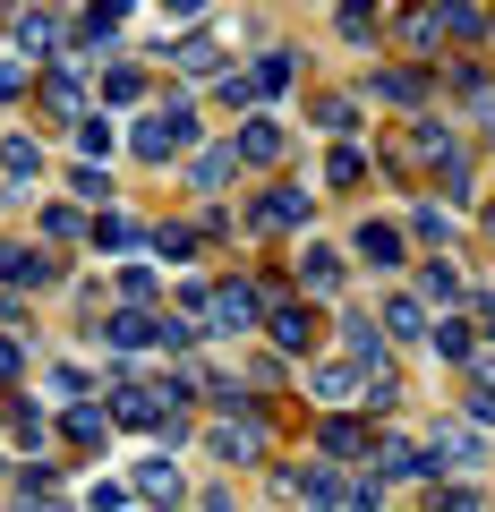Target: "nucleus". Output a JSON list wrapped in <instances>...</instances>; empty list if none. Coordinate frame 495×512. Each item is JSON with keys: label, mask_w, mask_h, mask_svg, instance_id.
<instances>
[{"label": "nucleus", "mask_w": 495, "mask_h": 512, "mask_svg": "<svg viewBox=\"0 0 495 512\" xmlns=\"http://www.w3.org/2000/svg\"><path fill=\"white\" fill-rule=\"evenodd\" d=\"M129 146L146 154V163H180V154L197 146V103H188V94H180V103H163V111H146V120L129 128Z\"/></svg>", "instance_id": "obj_1"}, {"label": "nucleus", "mask_w": 495, "mask_h": 512, "mask_svg": "<svg viewBox=\"0 0 495 512\" xmlns=\"http://www.w3.org/2000/svg\"><path fill=\"white\" fill-rule=\"evenodd\" d=\"M308 402L316 410H359V402H376V376L359 359H316L308 367Z\"/></svg>", "instance_id": "obj_2"}, {"label": "nucleus", "mask_w": 495, "mask_h": 512, "mask_svg": "<svg viewBox=\"0 0 495 512\" xmlns=\"http://www.w3.org/2000/svg\"><path fill=\"white\" fill-rule=\"evenodd\" d=\"M265 282H214L205 291V333H248V325H265Z\"/></svg>", "instance_id": "obj_3"}, {"label": "nucleus", "mask_w": 495, "mask_h": 512, "mask_svg": "<svg viewBox=\"0 0 495 512\" xmlns=\"http://www.w3.org/2000/svg\"><path fill=\"white\" fill-rule=\"evenodd\" d=\"M478 461H487V427H478V419H461V427L444 419L436 436H427V470H453L461 478V470H478Z\"/></svg>", "instance_id": "obj_4"}, {"label": "nucleus", "mask_w": 495, "mask_h": 512, "mask_svg": "<svg viewBox=\"0 0 495 512\" xmlns=\"http://www.w3.org/2000/svg\"><path fill=\"white\" fill-rule=\"evenodd\" d=\"M111 419H120V427H163V419H171V384L120 376V384H111Z\"/></svg>", "instance_id": "obj_5"}, {"label": "nucleus", "mask_w": 495, "mask_h": 512, "mask_svg": "<svg viewBox=\"0 0 495 512\" xmlns=\"http://www.w3.org/2000/svg\"><path fill=\"white\" fill-rule=\"evenodd\" d=\"M308 214H316L308 188H265V197L248 205V231H291V222H308Z\"/></svg>", "instance_id": "obj_6"}, {"label": "nucleus", "mask_w": 495, "mask_h": 512, "mask_svg": "<svg viewBox=\"0 0 495 512\" xmlns=\"http://www.w3.org/2000/svg\"><path fill=\"white\" fill-rule=\"evenodd\" d=\"M265 333H274V350H308L316 342V308L308 299H265Z\"/></svg>", "instance_id": "obj_7"}, {"label": "nucleus", "mask_w": 495, "mask_h": 512, "mask_svg": "<svg viewBox=\"0 0 495 512\" xmlns=\"http://www.w3.org/2000/svg\"><path fill=\"white\" fill-rule=\"evenodd\" d=\"M359 461L385 478V487H393V478H427V444H402V436H376Z\"/></svg>", "instance_id": "obj_8"}, {"label": "nucleus", "mask_w": 495, "mask_h": 512, "mask_svg": "<svg viewBox=\"0 0 495 512\" xmlns=\"http://www.w3.org/2000/svg\"><path fill=\"white\" fill-rule=\"evenodd\" d=\"M0 282H9V291H43V282H60V256H43V248H0Z\"/></svg>", "instance_id": "obj_9"}, {"label": "nucleus", "mask_w": 495, "mask_h": 512, "mask_svg": "<svg viewBox=\"0 0 495 512\" xmlns=\"http://www.w3.org/2000/svg\"><path fill=\"white\" fill-rule=\"evenodd\" d=\"M299 291H316V299L342 291V256H333L325 239H308V248H299Z\"/></svg>", "instance_id": "obj_10"}, {"label": "nucleus", "mask_w": 495, "mask_h": 512, "mask_svg": "<svg viewBox=\"0 0 495 512\" xmlns=\"http://www.w3.org/2000/svg\"><path fill=\"white\" fill-rule=\"evenodd\" d=\"M231 154H239V171H248V163H282V128L274 120H239V137H231Z\"/></svg>", "instance_id": "obj_11"}, {"label": "nucleus", "mask_w": 495, "mask_h": 512, "mask_svg": "<svg viewBox=\"0 0 495 512\" xmlns=\"http://www.w3.org/2000/svg\"><path fill=\"white\" fill-rule=\"evenodd\" d=\"M402 154L410 163H444V154H461V137H453V120H410Z\"/></svg>", "instance_id": "obj_12"}, {"label": "nucleus", "mask_w": 495, "mask_h": 512, "mask_svg": "<svg viewBox=\"0 0 495 512\" xmlns=\"http://www.w3.org/2000/svg\"><path fill=\"white\" fill-rule=\"evenodd\" d=\"M94 333H103V342H111V350H146V342H154V333H163V316H146V308H137V299H129V308L111 316V325H94Z\"/></svg>", "instance_id": "obj_13"}, {"label": "nucleus", "mask_w": 495, "mask_h": 512, "mask_svg": "<svg viewBox=\"0 0 495 512\" xmlns=\"http://www.w3.org/2000/svg\"><path fill=\"white\" fill-rule=\"evenodd\" d=\"M316 453H333V461L367 453V427L350 419V410H325V419H316Z\"/></svg>", "instance_id": "obj_14"}, {"label": "nucleus", "mask_w": 495, "mask_h": 512, "mask_svg": "<svg viewBox=\"0 0 495 512\" xmlns=\"http://www.w3.org/2000/svg\"><path fill=\"white\" fill-rule=\"evenodd\" d=\"M350 248H359V265H376V274H385V265H402V222H359V239H350Z\"/></svg>", "instance_id": "obj_15"}, {"label": "nucleus", "mask_w": 495, "mask_h": 512, "mask_svg": "<svg viewBox=\"0 0 495 512\" xmlns=\"http://www.w3.org/2000/svg\"><path fill=\"white\" fill-rule=\"evenodd\" d=\"M86 239H94L103 256H129V248H146V231H137L129 214H94V222H86Z\"/></svg>", "instance_id": "obj_16"}, {"label": "nucleus", "mask_w": 495, "mask_h": 512, "mask_svg": "<svg viewBox=\"0 0 495 512\" xmlns=\"http://www.w3.org/2000/svg\"><path fill=\"white\" fill-rule=\"evenodd\" d=\"M205 444H214L222 461H248V453H265V427H257V419H222Z\"/></svg>", "instance_id": "obj_17"}, {"label": "nucleus", "mask_w": 495, "mask_h": 512, "mask_svg": "<svg viewBox=\"0 0 495 512\" xmlns=\"http://www.w3.org/2000/svg\"><path fill=\"white\" fill-rule=\"evenodd\" d=\"M402 43H410L419 60H436V52H444V9H402Z\"/></svg>", "instance_id": "obj_18"}, {"label": "nucleus", "mask_w": 495, "mask_h": 512, "mask_svg": "<svg viewBox=\"0 0 495 512\" xmlns=\"http://www.w3.org/2000/svg\"><path fill=\"white\" fill-rule=\"evenodd\" d=\"M427 325H436V316H427V299H410V291L385 299V333H393V342H410V333H427Z\"/></svg>", "instance_id": "obj_19"}, {"label": "nucleus", "mask_w": 495, "mask_h": 512, "mask_svg": "<svg viewBox=\"0 0 495 512\" xmlns=\"http://www.w3.org/2000/svg\"><path fill=\"white\" fill-rule=\"evenodd\" d=\"M444 9V43H478L487 35V9H478V0H436Z\"/></svg>", "instance_id": "obj_20"}, {"label": "nucleus", "mask_w": 495, "mask_h": 512, "mask_svg": "<svg viewBox=\"0 0 495 512\" xmlns=\"http://www.w3.org/2000/svg\"><path fill=\"white\" fill-rule=\"evenodd\" d=\"M137 495H146V504H180V470H171V461H137Z\"/></svg>", "instance_id": "obj_21"}, {"label": "nucleus", "mask_w": 495, "mask_h": 512, "mask_svg": "<svg viewBox=\"0 0 495 512\" xmlns=\"http://www.w3.org/2000/svg\"><path fill=\"white\" fill-rule=\"evenodd\" d=\"M231 171H239V154L214 146V154H197V163H188V188H205V197H214V188H231Z\"/></svg>", "instance_id": "obj_22"}, {"label": "nucleus", "mask_w": 495, "mask_h": 512, "mask_svg": "<svg viewBox=\"0 0 495 512\" xmlns=\"http://www.w3.org/2000/svg\"><path fill=\"white\" fill-rule=\"evenodd\" d=\"M171 60H180L188 77H222V43H214V35H188V43H171Z\"/></svg>", "instance_id": "obj_23"}, {"label": "nucleus", "mask_w": 495, "mask_h": 512, "mask_svg": "<svg viewBox=\"0 0 495 512\" xmlns=\"http://www.w3.org/2000/svg\"><path fill=\"white\" fill-rule=\"evenodd\" d=\"M111 427H120V419H111V410H94L86 393H77V402H69V444H103Z\"/></svg>", "instance_id": "obj_24"}, {"label": "nucleus", "mask_w": 495, "mask_h": 512, "mask_svg": "<svg viewBox=\"0 0 495 512\" xmlns=\"http://www.w3.org/2000/svg\"><path fill=\"white\" fill-rule=\"evenodd\" d=\"M18 43H26L35 60H60V43H69V26H60V18H18Z\"/></svg>", "instance_id": "obj_25"}, {"label": "nucleus", "mask_w": 495, "mask_h": 512, "mask_svg": "<svg viewBox=\"0 0 495 512\" xmlns=\"http://www.w3.org/2000/svg\"><path fill=\"white\" fill-rule=\"evenodd\" d=\"M427 342H436L444 359H470V350H478V333H470V316H436V325H427Z\"/></svg>", "instance_id": "obj_26"}, {"label": "nucleus", "mask_w": 495, "mask_h": 512, "mask_svg": "<svg viewBox=\"0 0 495 512\" xmlns=\"http://www.w3.org/2000/svg\"><path fill=\"white\" fill-rule=\"evenodd\" d=\"M43 103H52L60 120H77V111H86V86H77L69 69H52V77H43Z\"/></svg>", "instance_id": "obj_27"}, {"label": "nucleus", "mask_w": 495, "mask_h": 512, "mask_svg": "<svg viewBox=\"0 0 495 512\" xmlns=\"http://www.w3.org/2000/svg\"><path fill=\"white\" fill-rule=\"evenodd\" d=\"M376 94H385V103H427V69H385Z\"/></svg>", "instance_id": "obj_28"}, {"label": "nucleus", "mask_w": 495, "mask_h": 512, "mask_svg": "<svg viewBox=\"0 0 495 512\" xmlns=\"http://www.w3.org/2000/svg\"><path fill=\"white\" fill-rule=\"evenodd\" d=\"M248 77H257V103H265V94H282V86L299 77V60H291V52H265V60H257Z\"/></svg>", "instance_id": "obj_29"}, {"label": "nucleus", "mask_w": 495, "mask_h": 512, "mask_svg": "<svg viewBox=\"0 0 495 512\" xmlns=\"http://www.w3.org/2000/svg\"><path fill=\"white\" fill-rule=\"evenodd\" d=\"M325 180H333V188H359V180H367V154H359V146H333V154H325Z\"/></svg>", "instance_id": "obj_30"}, {"label": "nucleus", "mask_w": 495, "mask_h": 512, "mask_svg": "<svg viewBox=\"0 0 495 512\" xmlns=\"http://www.w3.org/2000/svg\"><path fill=\"white\" fill-rule=\"evenodd\" d=\"M43 239H60V248L86 239V214H77V205H43Z\"/></svg>", "instance_id": "obj_31"}, {"label": "nucleus", "mask_w": 495, "mask_h": 512, "mask_svg": "<svg viewBox=\"0 0 495 512\" xmlns=\"http://www.w3.org/2000/svg\"><path fill=\"white\" fill-rule=\"evenodd\" d=\"M316 128H333V137H350V128H359V103H350V94H325V103H316Z\"/></svg>", "instance_id": "obj_32"}, {"label": "nucleus", "mask_w": 495, "mask_h": 512, "mask_svg": "<svg viewBox=\"0 0 495 512\" xmlns=\"http://www.w3.org/2000/svg\"><path fill=\"white\" fill-rule=\"evenodd\" d=\"M342 35L350 43H376V0H342Z\"/></svg>", "instance_id": "obj_33"}, {"label": "nucleus", "mask_w": 495, "mask_h": 512, "mask_svg": "<svg viewBox=\"0 0 495 512\" xmlns=\"http://www.w3.org/2000/svg\"><path fill=\"white\" fill-rule=\"evenodd\" d=\"M77 154L103 163V154H111V120H86V111H77Z\"/></svg>", "instance_id": "obj_34"}, {"label": "nucleus", "mask_w": 495, "mask_h": 512, "mask_svg": "<svg viewBox=\"0 0 495 512\" xmlns=\"http://www.w3.org/2000/svg\"><path fill=\"white\" fill-rule=\"evenodd\" d=\"M419 299H453V308H461V274H453V265H427V274H419Z\"/></svg>", "instance_id": "obj_35"}, {"label": "nucleus", "mask_w": 495, "mask_h": 512, "mask_svg": "<svg viewBox=\"0 0 495 512\" xmlns=\"http://www.w3.org/2000/svg\"><path fill=\"white\" fill-rule=\"evenodd\" d=\"M35 163H43V154L26 146V137H9V146H0V171H9V180H35Z\"/></svg>", "instance_id": "obj_36"}, {"label": "nucleus", "mask_w": 495, "mask_h": 512, "mask_svg": "<svg viewBox=\"0 0 495 512\" xmlns=\"http://www.w3.org/2000/svg\"><path fill=\"white\" fill-rule=\"evenodd\" d=\"M146 248H154V256H171V265H180V256H197V231H146Z\"/></svg>", "instance_id": "obj_37"}, {"label": "nucleus", "mask_w": 495, "mask_h": 512, "mask_svg": "<svg viewBox=\"0 0 495 512\" xmlns=\"http://www.w3.org/2000/svg\"><path fill=\"white\" fill-rule=\"evenodd\" d=\"M137 94H146V77H137V69H111L103 77V103H137Z\"/></svg>", "instance_id": "obj_38"}, {"label": "nucleus", "mask_w": 495, "mask_h": 512, "mask_svg": "<svg viewBox=\"0 0 495 512\" xmlns=\"http://www.w3.org/2000/svg\"><path fill=\"white\" fill-rule=\"evenodd\" d=\"M18 495H26V504H52L60 478H52V470H26V478H18Z\"/></svg>", "instance_id": "obj_39"}, {"label": "nucleus", "mask_w": 495, "mask_h": 512, "mask_svg": "<svg viewBox=\"0 0 495 512\" xmlns=\"http://www.w3.org/2000/svg\"><path fill=\"white\" fill-rule=\"evenodd\" d=\"M69 188H77V197H86V205H103V197H111V180H103V171H94V163H86V171H77V180H69Z\"/></svg>", "instance_id": "obj_40"}, {"label": "nucleus", "mask_w": 495, "mask_h": 512, "mask_svg": "<svg viewBox=\"0 0 495 512\" xmlns=\"http://www.w3.org/2000/svg\"><path fill=\"white\" fill-rule=\"evenodd\" d=\"M419 239H453V214L444 205H419Z\"/></svg>", "instance_id": "obj_41"}, {"label": "nucleus", "mask_w": 495, "mask_h": 512, "mask_svg": "<svg viewBox=\"0 0 495 512\" xmlns=\"http://www.w3.org/2000/svg\"><path fill=\"white\" fill-rule=\"evenodd\" d=\"M26 94V69H9V60H0V103H18Z\"/></svg>", "instance_id": "obj_42"}, {"label": "nucleus", "mask_w": 495, "mask_h": 512, "mask_svg": "<svg viewBox=\"0 0 495 512\" xmlns=\"http://www.w3.org/2000/svg\"><path fill=\"white\" fill-rule=\"evenodd\" d=\"M163 18L180 26V18H205V0H163Z\"/></svg>", "instance_id": "obj_43"}, {"label": "nucleus", "mask_w": 495, "mask_h": 512, "mask_svg": "<svg viewBox=\"0 0 495 512\" xmlns=\"http://www.w3.org/2000/svg\"><path fill=\"white\" fill-rule=\"evenodd\" d=\"M18 367H26V359H18V342H0V384H18Z\"/></svg>", "instance_id": "obj_44"}, {"label": "nucleus", "mask_w": 495, "mask_h": 512, "mask_svg": "<svg viewBox=\"0 0 495 512\" xmlns=\"http://www.w3.org/2000/svg\"><path fill=\"white\" fill-rule=\"evenodd\" d=\"M487 231H495V205H487Z\"/></svg>", "instance_id": "obj_45"}, {"label": "nucleus", "mask_w": 495, "mask_h": 512, "mask_svg": "<svg viewBox=\"0 0 495 512\" xmlns=\"http://www.w3.org/2000/svg\"><path fill=\"white\" fill-rule=\"evenodd\" d=\"M487 35H495V18H487Z\"/></svg>", "instance_id": "obj_46"}]
</instances>
